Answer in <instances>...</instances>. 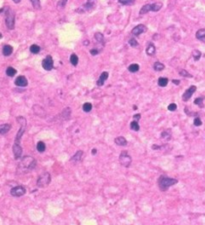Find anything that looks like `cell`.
<instances>
[{"mask_svg": "<svg viewBox=\"0 0 205 225\" xmlns=\"http://www.w3.org/2000/svg\"><path fill=\"white\" fill-rule=\"evenodd\" d=\"M91 153H92V155H94V154H96V153H97V150L95 149V148H93V149H92V151H91Z\"/></svg>", "mask_w": 205, "mask_h": 225, "instance_id": "obj_47", "label": "cell"}, {"mask_svg": "<svg viewBox=\"0 0 205 225\" xmlns=\"http://www.w3.org/2000/svg\"><path fill=\"white\" fill-rule=\"evenodd\" d=\"M130 128H131L133 131H138L139 129H140V126H139V124L137 121L133 120L131 123H130Z\"/></svg>", "mask_w": 205, "mask_h": 225, "instance_id": "obj_31", "label": "cell"}, {"mask_svg": "<svg viewBox=\"0 0 205 225\" xmlns=\"http://www.w3.org/2000/svg\"><path fill=\"white\" fill-rule=\"evenodd\" d=\"M17 122L20 124V128H19V130H18L17 135H16V137H15L14 143L20 144V140H21V137H22V135L24 134L25 129H26V123L27 122H26V119H25L23 116H18L17 117Z\"/></svg>", "mask_w": 205, "mask_h": 225, "instance_id": "obj_3", "label": "cell"}, {"mask_svg": "<svg viewBox=\"0 0 205 225\" xmlns=\"http://www.w3.org/2000/svg\"><path fill=\"white\" fill-rule=\"evenodd\" d=\"M161 138L163 140H170V138H171V131L170 130H164L163 132L161 133Z\"/></svg>", "mask_w": 205, "mask_h": 225, "instance_id": "obj_26", "label": "cell"}, {"mask_svg": "<svg viewBox=\"0 0 205 225\" xmlns=\"http://www.w3.org/2000/svg\"><path fill=\"white\" fill-rule=\"evenodd\" d=\"M66 2H67V0H60L59 3H58V6H59L60 8H62V7H64L66 5Z\"/></svg>", "mask_w": 205, "mask_h": 225, "instance_id": "obj_42", "label": "cell"}, {"mask_svg": "<svg viewBox=\"0 0 205 225\" xmlns=\"http://www.w3.org/2000/svg\"><path fill=\"white\" fill-rule=\"evenodd\" d=\"M11 129V125L10 124H1L0 125V134H6L9 130Z\"/></svg>", "mask_w": 205, "mask_h": 225, "instance_id": "obj_20", "label": "cell"}, {"mask_svg": "<svg viewBox=\"0 0 205 225\" xmlns=\"http://www.w3.org/2000/svg\"><path fill=\"white\" fill-rule=\"evenodd\" d=\"M133 118H134V120H135V121H138L139 119L141 118V115H140V114H136V115H134V116H133Z\"/></svg>", "mask_w": 205, "mask_h": 225, "instance_id": "obj_44", "label": "cell"}, {"mask_svg": "<svg viewBox=\"0 0 205 225\" xmlns=\"http://www.w3.org/2000/svg\"><path fill=\"white\" fill-rule=\"evenodd\" d=\"M36 160L31 156H24L21 159V162L18 166V171L22 172H28L30 170H33L36 167Z\"/></svg>", "mask_w": 205, "mask_h": 225, "instance_id": "obj_1", "label": "cell"}, {"mask_svg": "<svg viewBox=\"0 0 205 225\" xmlns=\"http://www.w3.org/2000/svg\"><path fill=\"white\" fill-rule=\"evenodd\" d=\"M177 182H178V180L175 179V178L168 177L166 176V175H161V176L158 178L157 184H158V188H159L160 190L166 191L170 186L175 185Z\"/></svg>", "mask_w": 205, "mask_h": 225, "instance_id": "obj_2", "label": "cell"}, {"mask_svg": "<svg viewBox=\"0 0 205 225\" xmlns=\"http://www.w3.org/2000/svg\"><path fill=\"white\" fill-rule=\"evenodd\" d=\"M26 193V188L22 185H18V186H15L13 188H11L10 190V194L14 197H21L24 194Z\"/></svg>", "mask_w": 205, "mask_h": 225, "instance_id": "obj_8", "label": "cell"}, {"mask_svg": "<svg viewBox=\"0 0 205 225\" xmlns=\"http://www.w3.org/2000/svg\"><path fill=\"white\" fill-rule=\"evenodd\" d=\"M82 157H83V151L82 150H78L73 156L71 157L70 161H75V162H79V161L82 160Z\"/></svg>", "mask_w": 205, "mask_h": 225, "instance_id": "obj_16", "label": "cell"}, {"mask_svg": "<svg viewBox=\"0 0 205 225\" xmlns=\"http://www.w3.org/2000/svg\"><path fill=\"white\" fill-rule=\"evenodd\" d=\"M51 182V175L50 173L48 172H43L42 174L39 175L38 179H37L36 185L38 187H41V188H44L47 185H49Z\"/></svg>", "mask_w": 205, "mask_h": 225, "instance_id": "obj_5", "label": "cell"}, {"mask_svg": "<svg viewBox=\"0 0 205 225\" xmlns=\"http://www.w3.org/2000/svg\"><path fill=\"white\" fill-rule=\"evenodd\" d=\"M176 109H177V105L175 104V103H170V104L168 105L169 111H175Z\"/></svg>", "mask_w": 205, "mask_h": 225, "instance_id": "obj_40", "label": "cell"}, {"mask_svg": "<svg viewBox=\"0 0 205 225\" xmlns=\"http://www.w3.org/2000/svg\"><path fill=\"white\" fill-rule=\"evenodd\" d=\"M12 150H13V154H14V158L16 160L21 158L22 156V147L20 144L18 143H14L13 144V147H12Z\"/></svg>", "mask_w": 205, "mask_h": 225, "instance_id": "obj_11", "label": "cell"}, {"mask_svg": "<svg viewBox=\"0 0 205 225\" xmlns=\"http://www.w3.org/2000/svg\"><path fill=\"white\" fill-rule=\"evenodd\" d=\"M162 8V3L161 2H156V3H152V4H146V5L142 6V8L139 11V14L140 15H144L149 11H154V12H157L159 11L160 9Z\"/></svg>", "mask_w": 205, "mask_h": 225, "instance_id": "obj_4", "label": "cell"}, {"mask_svg": "<svg viewBox=\"0 0 205 225\" xmlns=\"http://www.w3.org/2000/svg\"><path fill=\"white\" fill-rule=\"evenodd\" d=\"M16 69L15 68H13V67H11V66H9L7 69H6V75L7 76H9V77H13L14 75L16 74Z\"/></svg>", "mask_w": 205, "mask_h": 225, "instance_id": "obj_29", "label": "cell"}, {"mask_svg": "<svg viewBox=\"0 0 205 225\" xmlns=\"http://www.w3.org/2000/svg\"><path fill=\"white\" fill-rule=\"evenodd\" d=\"M157 82L160 87H165V86L168 84V78H166V77H160Z\"/></svg>", "mask_w": 205, "mask_h": 225, "instance_id": "obj_24", "label": "cell"}, {"mask_svg": "<svg viewBox=\"0 0 205 225\" xmlns=\"http://www.w3.org/2000/svg\"><path fill=\"white\" fill-rule=\"evenodd\" d=\"M13 52V48L12 46L8 45V44H6V45L3 46V49H2V53H3L4 56H9L11 55Z\"/></svg>", "mask_w": 205, "mask_h": 225, "instance_id": "obj_18", "label": "cell"}, {"mask_svg": "<svg viewBox=\"0 0 205 225\" xmlns=\"http://www.w3.org/2000/svg\"><path fill=\"white\" fill-rule=\"evenodd\" d=\"M30 2L32 3V5H33V8L36 9V10H38V9L41 8V4H40V0H29Z\"/></svg>", "mask_w": 205, "mask_h": 225, "instance_id": "obj_32", "label": "cell"}, {"mask_svg": "<svg viewBox=\"0 0 205 225\" xmlns=\"http://www.w3.org/2000/svg\"><path fill=\"white\" fill-rule=\"evenodd\" d=\"M90 53H91L92 55H97L99 53V50L98 49H91V50H90Z\"/></svg>", "mask_w": 205, "mask_h": 225, "instance_id": "obj_43", "label": "cell"}, {"mask_svg": "<svg viewBox=\"0 0 205 225\" xmlns=\"http://www.w3.org/2000/svg\"><path fill=\"white\" fill-rule=\"evenodd\" d=\"M129 45L131 47H138V42L135 38H130L129 39Z\"/></svg>", "mask_w": 205, "mask_h": 225, "instance_id": "obj_37", "label": "cell"}, {"mask_svg": "<svg viewBox=\"0 0 205 225\" xmlns=\"http://www.w3.org/2000/svg\"><path fill=\"white\" fill-rule=\"evenodd\" d=\"M119 162L122 166L124 167H129L132 163V158L131 156L129 155V153L126 151V150H123L121 151L120 155H119Z\"/></svg>", "mask_w": 205, "mask_h": 225, "instance_id": "obj_7", "label": "cell"}, {"mask_svg": "<svg viewBox=\"0 0 205 225\" xmlns=\"http://www.w3.org/2000/svg\"><path fill=\"white\" fill-rule=\"evenodd\" d=\"M133 109L136 110V109H137V106H135V105H134V106H133Z\"/></svg>", "mask_w": 205, "mask_h": 225, "instance_id": "obj_50", "label": "cell"}, {"mask_svg": "<svg viewBox=\"0 0 205 225\" xmlns=\"http://www.w3.org/2000/svg\"><path fill=\"white\" fill-rule=\"evenodd\" d=\"M114 141H115V144L119 145V146H126V145H127V140L125 139V138L123 137V136L116 137Z\"/></svg>", "mask_w": 205, "mask_h": 225, "instance_id": "obj_19", "label": "cell"}, {"mask_svg": "<svg viewBox=\"0 0 205 225\" xmlns=\"http://www.w3.org/2000/svg\"><path fill=\"white\" fill-rule=\"evenodd\" d=\"M70 114H71V110L69 107H66L63 111H62L61 115L62 117H63V119H65V120H67V119H69V117H70Z\"/></svg>", "mask_w": 205, "mask_h": 225, "instance_id": "obj_25", "label": "cell"}, {"mask_svg": "<svg viewBox=\"0 0 205 225\" xmlns=\"http://www.w3.org/2000/svg\"><path fill=\"white\" fill-rule=\"evenodd\" d=\"M70 63L73 66H77V64H78V56L76 55V54H71V56H70Z\"/></svg>", "mask_w": 205, "mask_h": 225, "instance_id": "obj_28", "label": "cell"}, {"mask_svg": "<svg viewBox=\"0 0 205 225\" xmlns=\"http://www.w3.org/2000/svg\"><path fill=\"white\" fill-rule=\"evenodd\" d=\"M194 104L195 105H198L199 107H203V98L202 97H198L196 99L194 100Z\"/></svg>", "mask_w": 205, "mask_h": 225, "instance_id": "obj_36", "label": "cell"}, {"mask_svg": "<svg viewBox=\"0 0 205 225\" xmlns=\"http://www.w3.org/2000/svg\"><path fill=\"white\" fill-rule=\"evenodd\" d=\"M193 123H194L195 126H201L202 125V121H201V119H200L199 117H195Z\"/></svg>", "mask_w": 205, "mask_h": 225, "instance_id": "obj_39", "label": "cell"}, {"mask_svg": "<svg viewBox=\"0 0 205 225\" xmlns=\"http://www.w3.org/2000/svg\"><path fill=\"white\" fill-rule=\"evenodd\" d=\"M20 1H21V0H13V2H14V3H19Z\"/></svg>", "mask_w": 205, "mask_h": 225, "instance_id": "obj_48", "label": "cell"}, {"mask_svg": "<svg viewBox=\"0 0 205 225\" xmlns=\"http://www.w3.org/2000/svg\"><path fill=\"white\" fill-rule=\"evenodd\" d=\"M192 56H193V58H194L195 61H197V60H199L200 57H201V52H200L199 50H193Z\"/></svg>", "mask_w": 205, "mask_h": 225, "instance_id": "obj_35", "label": "cell"}, {"mask_svg": "<svg viewBox=\"0 0 205 225\" xmlns=\"http://www.w3.org/2000/svg\"><path fill=\"white\" fill-rule=\"evenodd\" d=\"M94 38H95V40H96V42H98L99 44L104 43V36H103V34L100 33V32H96V33H95Z\"/></svg>", "mask_w": 205, "mask_h": 225, "instance_id": "obj_21", "label": "cell"}, {"mask_svg": "<svg viewBox=\"0 0 205 225\" xmlns=\"http://www.w3.org/2000/svg\"><path fill=\"white\" fill-rule=\"evenodd\" d=\"M128 70H129L131 73H135V72H137L139 70V65L135 64V63H133V64H130L129 67H128Z\"/></svg>", "mask_w": 205, "mask_h": 225, "instance_id": "obj_30", "label": "cell"}, {"mask_svg": "<svg viewBox=\"0 0 205 225\" xmlns=\"http://www.w3.org/2000/svg\"><path fill=\"white\" fill-rule=\"evenodd\" d=\"M88 43H89V41H88V40H87V41H84V44H88Z\"/></svg>", "mask_w": 205, "mask_h": 225, "instance_id": "obj_49", "label": "cell"}, {"mask_svg": "<svg viewBox=\"0 0 205 225\" xmlns=\"http://www.w3.org/2000/svg\"><path fill=\"white\" fill-rule=\"evenodd\" d=\"M30 51H31V53H33V54H37V53H39V51H40V46L33 44V45L30 46Z\"/></svg>", "mask_w": 205, "mask_h": 225, "instance_id": "obj_33", "label": "cell"}, {"mask_svg": "<svg viewBox=\"0 0 205 225\" xmlns=\"http://www.w3.org/2000/svg\"><path fill=\"white\" fill-rule=\"evenodd\" d=\"M195 36H196V38L199 39V40H202V39H204L205 38V29H199L196 32Z\"/></svg>", "mask_w": 205, "mask_h": 225, "instance_id": "obj_27", "label": "cell"}, {"mask_svg": "<svg viewBox=\"0 0 205 225\" xmlns=\"http://www.w3.org/2000/svg\"><path fill=\"white\" fill-rule=\"evenodd\" d=\"M172 82H173L174 84H176V85H178V84L180 83V81H179V80H175V79H173V80H172Z\"/></svg>", "mask_w": 205, "mask_h": 225, "instance_id": "obj_45", "label": "cell"}, {"mask_svg": "<svg viewBox=\"0 0 205 225\" xmlns=\"http://www.w3.org/2000/svg\"><path fill=\"white\" fill-rule=\"evenodd\" d=\"M108 76H109L108 72H106V71L102 72V73L100 74L98 80H97V86H103V84L105 83V81L108 79Z\"/></svg>", "mask_w": 205, "mask_h": 225, "instance_id": "obj_14", "label": "cell"}, {"mask_svg": "<svg viewBox=\"0 0 205 225\" xmlns=\"http://www.w3.org/2000/svg\"><path fill=\"white\" fill-rule=\"evenodd\" d=\"M82 108H83V111L84 112H90L92 110V104L89 102H86L83 104Z\"/></svg>", "mask_w": 205, "mask_h": 225, "instance_id": "obj_34", "label": "cell"}, {"mask_svg": "<svg viewBox=\"0 0 205 225\" xmlns=\"http://www.w3.org/2000/svg\"><path fill=\"white\" fill-rule=\"evenodd\" d=\"M146 30H147V27L145 26V25L143 24H139L137 25V26H135L133 29H132L131 33L134 35V36H139L140 34L144 33V32H146Z\"/></svg>", "mask_w": 205, "mask_h": 225, "instance_id": "obj_12", "label": "cell"}, {"mask_svg": "<svg viewBox=\"0 0 205 225\" xmlns=\"http://www.w3.org/2000/svg\"><path fill=\"white\" fill-rule=\"evenodd\" d=\"M152 148L154 149V150H156V149H160V146H158V145H153Z\"/></svg>", "mask_w": 205, "mask_h": 225, "instance_id": "obj_46", "label": "cell"}, {"mask_svg": "<svg viewBox=\"0 0 205 225\" xmlns=\"http://www.w3.org/2000/svg\"><path fill=\"white\" fill-rule=\"evenodd\" d=\"M196 89L197 88H196V86H195V85H191L190 87L183 93V95H182L183 101H188V100H189L190 98H191V96L194 94V92L196 91Z\"/></svg>", "mask_w": 205, "mask_h": 225, "instance_id": "obj_10", "label": "cell"}, {"mask_svg": "<svg viewBox=\"0 0 205 225\" xmlns=\"http://www.w3.org/2000/svg\"><path fill=\"white\" fill-rule=\"evenodd\" d=\"M5 24L9 30H12L15 25V14L10 8L7 9L5 13Z\"/></svg>", "mask_w": 205, "mask_h": 225, "instance_id": "obj_6", "label": "cell"}, {"mask_svg": "<svg viewBox=\"0 0 205 225\" xmlns=\"http://www.w3.org/2000/svg\"><path fill=\"white\" fill-rule=\"evenodd\" d=\"M33 111L37 116L40 117H45V110H44L40 105H34L33 106Z\"/></svg>", "mask_w": 205, "mask_h": 225, "instance_id": "obj_15", "label": "cell"}, {"mask_svg": "<svg viewBox=\"0 0 205 225\" xmlns=\"http://www.w3.org/2000/svg\"><path fill=\"white\" fill-rule=\"evenodd\" d=\"M27 84H28V81H27L26 77L25 76H18L17 78L15 79V85L18 86V87H26Z\"/></svg>", "mask_w": 205, "mask_h": 225, "instance_id": "obj_13", "label": "cell"}, {"mask_svg": "<svg viewBox=\"0 0 205 225\" xmlns=\"http://www.w3.org/2000/svg\"><path fill=\"white\" fill-rule=\"evenodd\" d=\"M179 74L181 75V76H183V77H192V75H191L190 73H188L187 72V70H185V69H182V70H180L179 71Z\"/></svg>", "mask_w": 205, "mask_h": 225, "instance_id": "obj_38", "label": "cell"}, {"mask_svg": "<svg viewBox=\"0 0 205 225\" xmlns=\"http://www.w3.org/2000/svg\"><path fill=\"white\" fill-rule=\"evenodd\" d=\"M155 51H156V48L154 46L153 43H149L146 47V54L149 55V56H153L155 54Z\"/></svg>", "mask_w": 205, "mask_h": 225, "instance_id": "obj_17", "label": "cell"}, {"mask_svg": "<svg viewBox=\"0 0 205 225\" xmlns=\"http://www.w3.org/2000/svg\"><path fill=\"white\" fill-rule=\"evenodd\" d=\"M42 67L45 70H47V71L52 70V68H53V59L50 55L46 56V57L44 58V60L42 61Z\"/></svg>", "mask_w": 205, "mask_h": 225, "instance_id": "obj_9", "label": "cell"}, {"mask_svg": "<svg viewBox=\"0 0 205 225\" xmlns=\"http://www.w3.org/2000/svg\"><path fill=\"white\" fill-rule=\"evenodd\" d=\"M36 149H37V151H38V152H40V153H42V152L45 151V149H46V145H45V143H44L43 141H39V142H37Z\"/></svg>", "mask_w": 205, "mask_h": 225, "instance_id": "obj_22", "label": "cell"}, {"mask_svg": "<svg viewBox=\"0 0 205 225\" xmlns=\"http://www.w3.org/2000/svg\"><path fill=\"white\" fill-rule=\"evenodd\" d=\"M119 3L123 4V5H128V4H132L133 3V0H118Z\"/></svg>", "mask_w": 205, "mask_h": 225, "instance_id": "obj_41", "label": "cell"}, {"mask_svg": "<svg viewBox=\"0 0 205 225\" xmlns=\"http://www.w3.org/2000/svg\"><path fill=\"white\" fill-rule=\"evenodd\" d=\"M153 68H154L155 71H162V70H164L165 66H164V64H163L162 62L157 61V62L154 63V65H153Z\"/></svg>", "mask_w": 205, "mask_h": 225, "instance_id": "obj_23", "label": "cell"}]
</instances>
